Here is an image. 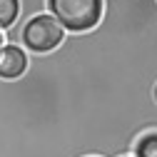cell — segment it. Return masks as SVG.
<instances>
[{
  "label": "cell",
  "mask_w": 157,
  "mask_h": 157,
  "mask_svg": "<svg viewBox=\"0 0 157 157\" xmlns=\"http://www.w3.org/2000/svg\"><path fill=\"white\" fill-rule=\"evenodd\" d=\"M48 10L63 30L87 33L100 25L105 0H48Z\"/></svg>",
  "instance_id": "6da1fadb"
},
{
  "label": "cell",
  "mask_w": 157,
  "mask_h": 157,
  "mask_svg": "<svg viewBox=\"0 0 157 157\" xmlns=\"http://www.w3.org/2000/svg\"><path fill=\"white\" fill-rule=\"evenodd\" d=\"M20 40L28 50L43 55V52H52L55 48H60L65 40V30L60 28V23L55 20L52 15L43 13V15H35L23 25L20 33Z\"/></svg>",
  "instance_id": "7a4b0ae2"
},
{
  "label": "cell",
  "mask_w": 157,
  "mask_h": 157,
  "mask_svg": "<svg viewBox=\"0 0 157 157\" xmlns=\"http://www.w3.org/2000/svg\"><path fill=\"white\" fill-rule=\"evenodd\" d=\"M30 60L23 48L17 45H5L0 48V80H17L25 70H28Z\"/></svg>",
  "instance_id": "3957f363"
},
{
  "label": "cell",
  "mask_w": 157,
  "mask_h": 157,
  "mask_svg": "<svg viewBox=\"0 0 157 157\" xmlns=\"http://www.w3.org/2000/svg\"><path fill=\"white\" fill-rule=\"evenodd\" d=\"M132 155L135 157H157V130H150V132L137 137Z\"/></svg>",
  "instance_id": "277c9868"
},
{
  "label": "cell",
  "mask_w": 157,
  "mask_h": 157,
  "mask_svg": "<svg viewBox=\"0 0 157 157\" xmlns=\"http://www.w3.org/2000/svg\"><path fill=\"white\" fill-rule=\"evenodd\" d=\"M20 15V0H0V30H8Z\"/></svg>",
  "instance_id": "5b68a950"
},
{
  "label": "cell",
  "mask_w": 157,
  "mask_h": 157,
  "mask_svg": "<svg viewBox=\"0 0 157 157\" xmlns=\"http://www.w3.org/2000/svg\"><path fill=\"white\" fill-rule=\"evenodd\" d=\"M152 100L157 102V82H155V87H152Z\"/></svg>",
  "instance_id": "8992f818"
},
{
  "label": "cell",
  "mask_w": 157,
  "mask_h": 157,
  "mask_svg": "<svg viewBox=\"0 0 157 157\" xmlns=\"http://www.w3.org/2000/svg\"><path fill=\"white\" fill-rule=\"evenodd\" d=\"M0 48H3V35H0Z\"/></svg>",
  "instance_id": "52a82bcc"
}]
</instances>
